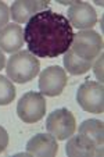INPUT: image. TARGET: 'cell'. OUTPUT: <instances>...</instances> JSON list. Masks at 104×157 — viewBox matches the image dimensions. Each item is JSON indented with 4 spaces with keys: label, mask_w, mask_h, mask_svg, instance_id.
<instances>
[{
    "label": "cell",
    "mask_w": 104,
    "mask_h": 157,
    "mask_svg": "<svg viewBox=\"0 0 104 157\" xmlns=\"http://www.w3.org/2000/svg\"><path fill=\"white\" fill-rule=\"evenodd\" d=\"M95 74H96V77H97L98 82L103 83V53L98 56L97 61H96V64H95Z\"/></svg>",
    "instance_id": "17"
},
{
    "label": "cell",
    "mask_w": 104,
    "mask_h": 157,
    "mask_svg": "<svg viewBox=\"0 0 104 157\" xmlns=\"http://www.w3.org/2000/svg\"><path fill=\"white\" fill-rule=\"evenodd\" d=\"M49 2L43 0H17L11 4V18L18 24H27L35 14L46 10Z\"/></svg>",
    "instance_id": "9"
},
{
    "label": "cell",
    "mask_w": 104,
    "mask_h": 157,
    "mask_svg": "<svg viewBox=\"0 0 104 157\" xmlns=\"http://www.w3.org/2000/svg\"><path fill=\"white\" fill-rule=\"evenodd\" d=\"M65 151L69 157H95L103 156V146H96L82 136H74L67 142Z\"/></svg>",
    "instance_id": "12"
},
{
    "label": "cell",
    "mask_w": 104,
    "mask_h": 157,
    "mask_svg": "<svg viewBox=\"0 0 104 157\" xmlns=\"http://www.w3.org/2000/svg\"><path fill=\"white\" fill-rule=\"evenodd\" d=\"M24 31L18 24H7L0 29V49L6 53H15L22 48Z\"/></svg>",
    "instance_id": "11"
},
{
    "label": "cell",
    "mask_w": 104,
    "mask_h": 157,
    "mask_svg": "<svg viewBox=\"0 0 104 157\" xmlns=\"http://www.w3.org/2000/svg\"><path fill=\"white\" fill-rule=\"evenodd\" d=\"M67 85V72L58 65H50L45 68L39 75V89L42 95L58 96L62 93Z\"/></svg>",
    "instance_id": "7"
},
{
    "label": "cell",
    "mask_w": 104,
    "mask_h": 157,
    "mask_svg": "<svg viewBox=\"0 0 104 157\" xmlns=\"http://www.w3.org/2000/svg\"><path fill=\"white\" fill-rule=\"evenodd\" d=\"M46 113L45 96L39 92H27L22 95L17 104V114L20 120L27 124H33L43 118Z\"/></svg>",
    "instance_id": "6"
},
{
    "label": "cell",
    "mask_w": 104,
    "mask_h": 157,
    "mask_svg": "<svg viewBox=\"0 0 104 157\" xmlns=\"http://www.w3.org/2000/svg\"><path fill=\"white\" fill-rule=\"evenodd\" d=\"M4 64H6V57H4L3 52L0 50V70L4 68Z\"/></svg>",
    "instance_id": "19"
},
{
    "label": "cell",
    "mask_w": 104,
    "mask_h": 157,
    "mask_svg": "<svg viewBox=\"0 0 104 157\" xmlns=\"http://www.w3.org/2000/svg\"><path fill=\"white\" fill-rule=\"evenodd\" d=\"M9 146V133L3 127H0V153H3Z\"/></svg>",
    "instance_id": "18"
},
{
    "label": "cell",
    "mask_w": 104,
    "mask_h": 157,
    "mask_svg": "<svg viewBox=\"0 0 104 157\" xmlns=\"http://www.w3.org/2000/svg\"><path fill=\"white\" fill-rule=\"evenodd\" d=\"M79 136L95 143L96 146H103L104 142V125L98 120H85L79 125Z\"/></svg>",
    "instance_id": "13"
},
{
    "label": "cell",
    "mask_w": 104,
    "mask_h": 157,
    "mask_svg": "<svg viewBox=\"0 0 104 157\" xmlns=\"http://www.w3.org/2000/svg\"><path fill=\"white\" fill-rule=\"evenodd\" d=\"M9 18H10V9L4 2H0V29L7 25L9 22Z\"/></svg>",
    "instance_id": "16"
},
{
    "label": "cell",
    "mask_w": 104,
    "mask_h": 157,
    "mask_svg": "<svg viewBox=\"0 0 104 157\" xmlns=\"http://www.w3.org/2000/svg\"><path fill=\"white\" fill-rule=\"evenodd\" d=\"M74 31L65 15L43 10L35 14L24 28V40L28 52L35 57L56 59L71 46Z\"/></svg>",
    "instance_id": "1"
},
{
    "label": "cell",
    "mask_w": 104,
    "mask_h": 157,
    "mask_svg": "<svg viewBox=\"0 0 104 157\" xmlns=\"http://www.w3.org/2000/svg\"><path fill=\"white\" fill-rule=\"evenodd\" d=\"M69 50L79 59L92 61L103 53V38L96 31L85 29L74 33Z\"/></svg>",
    "instance_id": "3"
},
{
    "label": "cell",
    "mask_w": 104,
    "mask_h": 157,
    "mask_svg": "<svg viewBox=\"0 0 104 157\" xmlns=\"http://www.w3.org/2000/svg\"><path fill=\"white\" fill-rule=\"evenodd\" d=\"M46 128L50 135L58 140H65L74 135L76 121L68 109H57L46 118Z\"/></svg>",
    "instance_id": "5"
},
{
    "label": "cell",
    "mask_w": 104,
    "mask_h": 157,
    "mask_svg": "<svg viewBox=\"0 0 104 157\" xmlns=\"http://www.w3.org/2000/svg\"><path fill=\"white\" fill-rule=\"evenodd\" d=\"M40 70L39 60L28 50L14 53L9 59L6 65L7 77L17 83H27L32 81Z\"/></svg>",
    "instance_id": "2"
},
{
    "label": "cell",
    "mask_w": 104,
    "mask_h": 157,
    "mask_svg": "<svg viewBox=\"0 0 104 157\" xmlns=\"http://www.w3.org/2000/svg\"><path fill=\"white\" fill-rule=\"evenodd\" d=\"M71 27H75L78 29H90L97 22V14L95 9L86 2H76L75 4L69 6L67 13Z\"/></svg>",
    "instance_id": "8"
},
{
    "label": "cell",
    "mask_w": 104,
    "mask_h": 157,
    "mask_svg": "<svg viewBox=\"0 0 104 157\" xmlns=\"http://www.w3.org/2000/svg\"><path fill=\"white\" fill-rule=\"evenodd\" d=\"M15 99V88L13 81L0 75V106H6Z\"/></svg>",
    "instance_id": "15"
},
{
    "label": "cell",
    "mask_w": 104,
    "mask_h": 157,
    "mask_svg": "<svg viewBox=\"0 0 104 157\" xmlns=\"http://www.w3.org/2000/svg\"><path fill=\"white\" fill-rule=\"evenodd\" d=\"M64 67L67 68V71L72 75H82L85 72H87L92 68L93 63L92 61H86V60L79 59L78 56H75L71 50H67L64 53Z\"/></svg>",
    "instance_id": "14"
},
{
    "label": "cell",
    "mask_w": 104,
    "mask_h": 157,
    "mask_svg": "<svg viewBox=\"0 0 104 157\" xmlns=\"http://www.w3.org/2000/svg\"><path fill=\"white\" fill-rule=\"evenodd\" d=\"M76 101L87 113L101 114L104 110V88L103 83L86 79L78 88Z\"/></svg>",
    "instance_id": "4"
},
{
    "label": "cell",
    "mask_w": 104,
    "mask_h": 157,
    "mask_svg": "<svg viewBox=\"0 0 104 157\" xmlns=\"http://www.w3.org/2000/svg\"><path fill=\"white\" fill-rule=\"evenodd\" d=\"M25 147L29 156L53 157L58 151V143L50 133H38L28 140Z\"/></svg>",
    "instance_id": "10"
}]
</instances>
